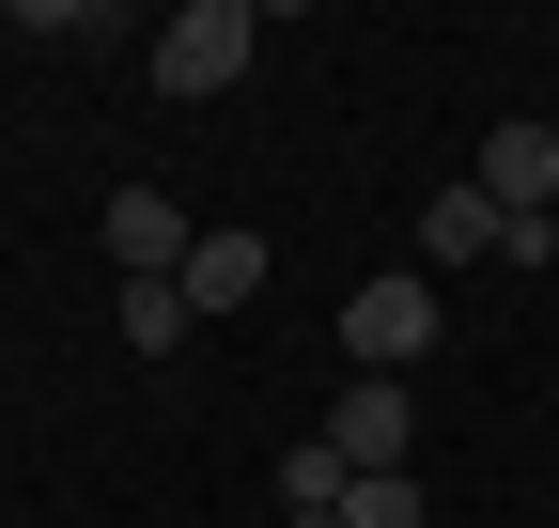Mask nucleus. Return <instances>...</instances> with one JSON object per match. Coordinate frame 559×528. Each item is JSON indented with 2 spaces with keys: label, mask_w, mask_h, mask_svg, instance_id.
Instances as JSON below:
<instances>
[{
  "label": "nucleus",
  "mask_w": 559,
  "mask_h": 528,
  "mask_svg": "<svg viewBox=\"0 0 559 528\" xmlns=\"http://www.w3.org/2000/svg\"><path fill=\"white\" fill-rule=\"evenodd\" d=\"M326 451H342V482H404V451H419V405H404V373H342V405H326Z\"/></svg>",
  "instance_id": "3"
},
{
  "label": "nucleus",
  "mask_w": 559,
  "mask_h": 528,
  "mask_svg": "<svg viewBox=\"0 0 559 528\" xmlns=\"http://www.w3.org/2000/svg\"><path fill=\"white\" fill-rule=\"evenodd\" d=\"M342 358H358V373H419V358H436V280H419V264L358 280V296H342Z\"/></svg>",
  "instance_id": "2"
},
{
  "label": "nucleus",
  "mask_w": 559,
  "mask_h": 528,
  "mask_svg": "<svg viewBox=\"0 0 559 528\" xmlns=\"http://www.w3.org/2000/svg\"><path fill=\"white\" fill-rule=\"evenodd\" d=\"M342 528H436V497H419V467L404 482H342Z\"/></svg>",
  "instance_id": "10"
},
{
  "label": "nucleus",
  "mask_w": 559,
  "mask_h": 528,
  "mask_svg": "<svg viewBox=\"0 0 559 528\" xmlns=\"http://www.w3.org/2000/svg\"><path fill=\"white\" fill-rule=\"evenodd\" d=\"M544 124H559V109H544Z\"/></svg>",
  "instance_id": "11"
},
{
  "label": "nucleus",
  "mask_w": 559,
  "mask_h": 528,
  "mask_svg": "<svg viewBox=\"0 0 559 528\" xmlns=\"http://www.w3.org/2000/svg\"><path fill=\"white\" fill-rule=\"evenodd\" d=\"M481 203H498V218H559V124L544 109L481 141Z\"/></svg>",
  "instance_id": "5"
},
{
  "label": "nucleus",
  "mask_w": 559,
  "mask_h": 528,
  "mask_svg": "<svg viewBox=\"0 0 559 528\" xmlns=\"http://www.w3.org/2000/svg\"><path fill=\"white\" fill-rule=\"evenodd\" d=\"M280 513H296V528H342V451H326V435L280 451Z\"/></svg>",
  "instance_id": "8"
},
{
  "label": "nucleus",
  "mask_w": 559,
  "mask_h": 528,
  "mask_svg": "<svg viewBox=\"0 0 559 528\" xmlns=\"http://www.w3.org/2000/svg\"><path fill=\"white\" fill-rule=\"evenodd\" d=\"M187 326H202V311H187L171 280H124V343H140V358H171V343H187Z\"/></svg>",
  "instance_id": "9"
},
{
  "label": "nucleus",
  "mask_w": 559,
  "mask_h": 528,
  "mask_svg": "<svg viewBox=\"0 0 559 528\" xmlns=\"http://www.w3.org/2000/svg\"><path fill=\"white\" fill-rule=\"evenodd\" d=\"M249 47H264V16H249V0H187V16H156V94H234L249 79Z\"/></svg>",
  "instance_id": "1"
},
{
  "label": "nucleus",
  "mask_w": 559,
  "mask_h": 528,
  "mask_svg": "<svg viewBox=\"0 0 559 528\" xmlns=\"http://www.w3.org/2000/svg\"><path fill=\"white\" fill-rule=\"evenodd\" d=\"M187 311H234V296H264V233L249 218H202V249H187V280H171Z\"/></svg>",
  "instance_id": "6"
},
{
  "label": "nucleus",
  "mask_w": 559,
  "mask_h": 528,
  "mask_svg": "<svg viewBox=\"0 0 559 528\" xmlns=\"http://www.w3.org/2000/svg\"><path fill=\"white\" fill-rule=\"evenodd\" d=\"M481 249H513V218L481 203V171H466V187H436V203H419V264H481Z\"/></svg>",
  "instance_id": "7"
},
{
  "label": "nucleus",
  "mask_w": 559,
  "mask_h": 528,
  "mask_svg": "<svg viewBox=\"0 0 559 528\" xmlns=\"http://www.w3.org/2000/svg\"><path fill=\"white\" fill-rule=\"evenodd\" d=\"M202 218L171 203V187H109V280H187Z\"/></svg>",
  "instance_id": "4"
}]
</instances>
